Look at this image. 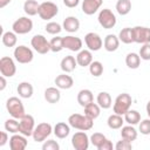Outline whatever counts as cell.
<instances>
[{
  "mask_svg": "<svg viewBox=\"0 0 150 150\" xmlns=\"http://www.w3.org/2000/svg\"><path fill=\"white\" fill-rule=\"evenodd\" d=\"M68 124L77 130L87 131L90 130L94 125V120L88 117L87 115H81V114H73L68 117Z\"/></svg>",
  "mask_w": 150,
  "mask_h": 150,
  "instance_id": "cell-1",
  "label": "cell"
},
{
  "mask_svg": "<svg viewBox=\"0 0 150 150\" xmlns=\"http://www.w3.org/2000/svg\"><path fill=\"white\" fill-rule=\"evenodd\" d=\"M6 109L9 112V115L16 120H20L21 117H23L26 115L25 112V107L22 104V101L16 97V96H12L7 100L6 102Z\"/></svg>",
  "mask_w": 150,
  "mask_h": 150,
  "instance_id": "cell-2",
  "label": "cell"
},
{
  "mask_svg": "<svg viewBox=\"0 0 150 150\" xmlns=\"http://www.w3.org/2000/svg\"><path fill=\"white\" fill-rule=\"evenodd\" d=\"M131 103H132L131 96L128 93H122L115 98V102H114V105H112V110H114L115 114L124 115L130 109Z\"/></svg>",
  "mask_w": 150,
  "mask_h": 150,
  "instance_id": "cell-3",
  "label": "cell"
},
{
  "mask_svg": "<svg viewBox=\"0 0 150 150\" xmlns=\"http://www.w3.org/2000/svg\"><path fill=\"white\" fill-rule=\"evenodd\" d=\"M98 23L104 28V29H111L115 27L117 20L115 14L109 9V8H103L100 11L98 16H97Z\"/></svg>",
  "mask_w": 150,
  "mask_h": 150,
  "instance_id": "cell-4",
  "label": "cell"
},
{
  "mask_svg": "<svg viewBox=\"0 0 150 150\" xmlns=\"http://www.w3.org/2000/svg\"><path fill=\"white\" fill-rule=\"evenodd\" d=\"M57 13H59V7L56 4L52 2V1H45V2L40 4L38 14L42 20H50L54 16H56Z\"/></svg>",
  "mask_w": 150,
  "mask_h": 150,
  "instance_id": "cell-5",
  "label": "cell"
},
{
  "mask_svg": "<svg viewBox=\"0 0 150 150\" xmlns=\"http://www.w3.org/2000/svg\"><path fill=\"white\" fill-rule=\"evenodd\" d=\"M13 55H14L15 61L19 62V63H22V64H26V63L32 62L33 61V57H34L33 50L30 48L23 46V45L15 47V49L13 52Z\"/></svg>",
  "mask_w": 150,
  "mask_h": 150,
  "instance_id": "cell-6",
  "label": "cell"
},
{
  "mask_svg": "<svg viewBox=\"0 0 150 150\" xmlns=\"http://www.w3.org/2000/svg\"><path fill=\"white\" fill-rule=\"evenodd\" d=\"M12 29L14 33H16L19 35L27 34L33 29V21L27 16H21L13 22Z\"/></svg>",
  "mask_w": 150,
  "mask_h": 150,
  "instance_id": "cell-7",
  "label": "cell"
},
{
  "mask_svg": "<svg viewBox=\"0 0 150 150\" xmlns=\"http://www.w3.org/2000/svg\"><path fill=\"white\" fill-rule=\"evenodd\" d=\"M52 131H53V128L49 123L47 122L39 123L33 131V139L35 142H43L47 139V137L50 136Z\"/></svg>",
  "mask_w": 150,
  "mask_h": 150,
  "instance_id": "cell-8",
  "label": "cell"
},
{
  "mask_svg": "<svg viewBox=\"0 0 150 150\" xmlns=\"http://www.w3.org/2000/svg\"><path fill=\"white\" fill-rule=\"evenodd\" d=\"M30 45L34 48L35 52H38L39 54H47L50 50V43L49 41L41 34H36L30 40Z\"/></svg>",
  "mask_w": 150,
  "mask_h": 150,
  "instance_id": "cell-9",
  "label": "cell"
},
{
  "mask_svg": "<svg viewBox=\"0 0 150 150\" xmlns=\"http://www.w3.org/2000/svg\"><path fill=\"white\" fill-rule=\"evenodd\" d=\"M90 138L84 131H77L71 137V145L75 150H87L89 148Z\"/></svg>",
  "mask_w": 150,
  "mask_h": 150,
  "instance_id": "cell-10",
  "label": "cell"
},
{
  "mask_svg": "<svg viewBox=\"0 0 150 150\" xmlns=\"http://www.w3.org/2000/svg\"><path fill=\"white\" fill-rule=\"evenodd\" d=\"M34 117L32 115H25L23 117H21L19 120V123H20V134H22L23 136L26 137H29V136H33V131L35 129V123H34Z\"/></svg>",
  "mask_w": 150,
  "mask_h": 150,
  "instance_id": "cell-11",
  "label": "cell"
},
{
  "mask_svg": "<svg viewBox=\"0 0 150 150\" xmlns=\"http://www.w3.org/2000/svg\"><path fill=\"white\" fill-rule=\"evenodd\" d=\"M134 42L136 43H150V28L144 26H135L132 27Z\"/></svg>",
  "mask_w": 150,
  "mask_h": 150,
  "instance_id": "cell-12",
  "label": "cell"
},
{
  "mask_svg": "<svg viewBox=\"0 0 150 150\" xmlns=\"http://www.w3.org/2000/svg\"><path fill=\"white\" fill-rule=\"evenodd\" d=\"M0 73L6 77H12L16 73V66L14 60L8 56H2L0 59Z\"/></svg>",
  "mask_w": 150,
  "mask_h": 150,
  "instance_id": "cell-13",
  "label": "cell"
},
{
  "mask_svg": "<svg viewBox=\"0 0 150 150\" xmlns=\"http://www.w3.org/2000/svg\"><path fill=\"white\" fill-rule=\"evenodd\" d=\"M84 42H86V46L88 47V49L91 50V52H97L103 46V41H102L101 36L97 33H94V32H90V33L86 34Z\"/></svg>",
  "mask_w": 150,
  "mask_h": 150,
  "instance_id": "cell-14",
  "label": "cell"
},
{
  "mask_svg": "<svg viewBox=\"0 0 150 150\" xmlns=\"http://www.w3.org/2000/svg\"><path fill=\"white\" fill-rule=\"evenodd\" d=\"M27 138L22 134H13V136L9 138V148L11 150H25L27 148Z\"/></svg>",
  "mask_w": 150,
  "mask_h": 150,
  "instance_id": "cell-15",
  "label": "cell"
},
{
  "mask_svg": "<svg viewBox=\"0 0 150 150\" xmlns=\"http://www.w3.org/2000/svg\"><path fill=\"white\" fill-rule=\"evenodd\" d=\"M82 40L77 36H73V35H68V36H63V47L71 50V52H80L82 48Z\"/></svg>",
  "mask_w": 150,
  "mask_h": 150,
  "instance_id": "cell-16",
  "label": "cell"
},
{
  "mask_svg": "<svg viewBox=\"0 0 150 150\" xmlns=\"http://www.w3.org/2000/svg\"><path fill=\"white\" fill-rule=\"evenodd\" d=\"M102 4H103V0H83L82 12L86 15H93L98 11Z\"/></svg>",
  "mask_w": 150,
  "mask_h": 150,
  "instance_id": "cell-17",
  "label": "cell"
},
{
  "mask_svg": "<svg viewBox=\"0 0 150 150\" xmlns=\"http://www.w3.org/2000/svg\"><path fill=\"white\" fill-rule=\"evenodd\" d=\"M55 84L59 89H70L74 84V80L70 75H68V73H63L60 74L55 77Z\"/></svg>",
  "mask_w": 150,
  "mask_h": 150,
  "instance_id": "cell-18",
  "label": "cell"
},
{
  "mask_svg": "<svg viewBox=\"0 0 150 150\" xmlns=\"http://www.w3.org/2000/svg\"><path fill=\"white\" fill-rule=\"evenodd\" d=\"M60 66H61V69H62L63 73H71V71L75 70V68L77 66V61L74 56L67 55L61 60Z\"/></svg>",
  "mask_w": 150,
  "mask_h": 150,
  "instance_id": "cell-19",
  "label": "cell"
},
{
  "mask_svg": "<svg viewBox=\"0 0 150 150\" xmlns=\"http://www.w3.org/2000/svg\"><path fill=\"white\" fill-rule=\"evenodd\" d=\"M62 27L66 32L68 33H75L79 30L80 28V21L75 16H67L64 20H63V23H62Z\"/></svg>",
  "mask_w": 150,
  "mask_h": 150,
  "instance_id": "cell-20",
  "label": "cell"
},
{
  "mask_svg": "<svg viewBox=\"0 0 150 150\" xmlns=\"http://www.w3.org/2000/svg\"><path fill=\"white\" fill-rule=\"evenodd\" d=\"M103 46H104V49L107 52H115V50H117V48L120 46V39H118V36H116L114 34H108L104 38Z\"/></svg>",
  "mask_w": 150,
  "mask_h": 150,
  "instance_id": "cell-21",
  "label": "cell"
},
{
  "mask_svg": "<svg viewBox=\"0 0 150 150\" xmlns=\"http://www.w3.org/2000/svg\"><path fill=\"white\" fill-rule=\"evenodd\" d=\"M76 61H77V64L79 66H81V67H88L93 62L91 50H89V49L80 50L79 54L76 55Z\"/></svg>",
  "mask_w": 150,
  "mask_h": 150,
  "instance_id": "cell-22",
  "label": "cell"
},
{
  "mask_svg": "<svg viewBox=\"0 0 150 150\" xmlns=\"http://www.w3.org/2000/svg\"><path fill=\"white\" fill-rule=\"evenodd\" d=\"M61 98V93L57 87H49L45 90V100L48 103H57Z\"/></svg>",
  "mask_w": 150,
  "mask_h": 150,
  "instance_id": "cell-23",
  "label": "cell"
},
{
  "mask_svg": "<svg viewBox=\"0 0 150 150\" xmlns=\"http://www.w3.org/2000/svg\"><path fill=\"white\" fill-rule=\"evenodd\" d=\"M53 132L57 138L63 139L70 134V125L64 123V122H59V123L55 124V127L53 129Z\"/></svg>",
  "mask_w": 150,
  "mask_h": 150,
  "instance_id": "cell-24",
  "label": "cell"
},
{
  "mask_svg": "<svg viewBox=\"0 0 150 150\" xmlns=\"http://www.w3.org/2000/svg\"><path fill=\"white\" fill-rule=\"evenodd\" d=\"M77 102L83 108L86 105H88L89 103L94 102V95H93L91 90H89V89H82V90H80L79 94H77Z\"/></svg>",
  "mask_w": 150,
  "mask_h": 150,
  "instance_id": "cell-25",
  "label": "cell"
},
{
  "mask_svg": "<svg viewBox=\"0 0 150 150\" xmlns=\"http://www.w3.org/2000/svg\"><path fill=\"white\" fill-rule=\"evenodd\" d=\"M16 91L21 98H29V97H32L34 89L29 82H21V83H19Z\"/></svg>",
  "mask_w": 150,
  "mask_h": 150,
  "instance_id": "cell-26",
  "label": "cell"
},
{
  "mask_svg": "<svg viewBox=\"0 0 150 150\" xmlns=\"http://www.w3.org/2000/svg\"><path fill=\"white\" fill-rule=\"evenodd\" d=\"M96 102L97 104L101 107V109H109L112 104V100L109 93L107 91H101L98 93L97 97H96Z\"/></svg>",
  "mask_w": 150,
  "mask_h": 150,
  "instance_id": "cell-27",
  "label": "cell"
},
{
  "mask_svg": "<svg viewBox=\"0 0 150 150\" xmlns=\"http://www.w3.org/2000/svg\"><path fill=\"white\" fill-rule=\"evenodd\" d=\"M123 123H124V118L122 117V115H118V114H112L108 117L107 120V124L110 129H121L123 127Z\"/></svg>",
  "mask_w": 150,
  "mask_h": 150,
  "instance_id": "cell-28",
  "label": "cell"
},
{
  "mask_svg": "<svg viewBox=\"0 0 150 150\" xmlns=\"http://www.w3.org/2000/svg\"><path fill=\"white\" fill-rule=\"evenodd\" d=\"M121 137L127 139V141L132 142V141H135L137 138V130L131 124L122 127V129H121Z\"/></svg>",
  "mask_w": 150,
  "mask_h": 150,
  "instance_id": "cell-29",
  "label": "cell"
},
{
  "mask_svg": "<svg viewBox=\"0 0 150 150\" xmlns=\"http://www.w3.org/2000/svg\"><path fill=\"white\" fill-rule=\"evenodd\" d=\"M39 7H40V4L36 0H26L23 4V11L29 16L36 15L39 13Z\"/></svg>",
  "mask_w": 150,
  "mask_h": 150,
  "instance_id": "cell-30",
  "label": "cell"
},
{
  "mask_svg": "<svg viewBox=\"0 0 150 150\" xmlns=\"http://www.w3.org/2000/svg\"><path fill=\"white\" fill-rule=\"evenodd\" d=\"M100 112H101V107L97 104V103H89L88 105L84 107V115H87L88 117L95 120L100 116Z\"/></svg>",
  "mask_w": 150,
  "mask_h": 150,
  "instance_id": "cell-31",
  "label": "cell"
},
{
  "mask_svg": "<svg viewBox=\"0 0 150 150\" xmlns=\"http://www.w3.org/2000/svg\"><path fill=\"white\" fill-rule=\"evenodd\" d=\"M124 121L128 123V124H131V125H136L141 122V114L137 111V110H134V109H129L125 114H124Z\"/></svg>",
  "mask_w": 150,
  "mask_h": 150,
  "instance_id": "cell-32",
  "label": "cell"
},
{
  "mask_svg": "<svg viewBox=\"0 0 150 150\" xmlns=\"http://www.w3.org/2000/svg\"><path fill=\"white\" fill-rule=\"evenodd\" d=\"M125 64L130 69H137L139 67V64H141V56H139V54L129 53L125 56Z\"/></svg>",
  "mask_w": 150,
  "mask_h": 150,
  "instance_id": "cell-33",
  "label": "cell"
},
{
  "mask_svg": "<svg viewBox=\"0 0 150 150\" xmlns=\"http://www.w3.org/2000/svg\"><path fill=\"white\" fill-rule=\"evenodd\" d=\"M118 39L120 41H122L123 43H132L134 42V34H132V28L130 27H125L123 29L120 30L118 33Z\"/></svg>",
  "mask_w": 150,
  "mask_h": 150,
  "instance_id": "cell-34",
  "label": "cell"
},
{
  "mask_svg": "<svg viewBox=\"0 0 150 150\" xmlns=\"http://www.w3.org/2000/svg\"><path fill=\"white\" fill-rule=\"evenodd\" d=\"M116 11L120 15H127L131 11V1L130 0H117Z\"/></svg>",
  "mask_w": 150,
  "mask_h": 150,
  "instance_id": "cell-35",
  "label": "cell"
},
{
  "mask_svg": "<svg viewBox=\"0 0 150 150\" xmlns=\"http://www.w3.org/2000/svg\"><path fill=\"white\" fill-rule=\"evenodd\" d=\"M16 33L14 32H5L2 34V43L4 46L11 48V47H14L16 45V41H18V38H16Z\"/></svg>",
  "mask_w": 150,
  "mask_h": 150,
  "instance_id": "cell-36",
  "label": "cell"
},
{
  "mask_svg": "<svg viewBox=\"0 0 150 150\" xmlns=\"http://www.w3.org/2000/svg\"><path fill=\"white\" fill-rule=\"evenodd\" d=\"M5 129L6 131L11 132V134H16L20 131V123L16 118L12 117V118H8L6 122H5Z\"/></svg>",
  "mask_w": 150,
  "mask_h": 150,
  "instance_id": "cell-37",
  "label": "cell"
},
{
  "mask_svg": "<svg viewBox=\"0 0 150 150\" xmlns=\"http://www.w3.org/2000/svg\"><path fill=\"white\" fill-rule=\"evenodd\" d=\"M49 43H50V50L54 52V53H59V52H61L64 48L63 47V38L62 36H55V38H53L49 41Z\"/></svg>",
  "mask_w": 150,
  "mask_h": 150,
  "instance_id": "cell-38",
  "label": "cell"
},
{
  "mask_svg": "<svg viewBox=\"0 0 150 150\" xmlns=\"http://www.w3.org/2000/svg\"><path fill=\"white\" fill-rule=\"evenodd\" d=\"M89 71L94 77H98L103 74V64L100 61H93L89 64Z\"/></svg>",
  "mask_w": 150,
  "mask_h": 150,
  "instance_id": "cell-39",
  "label": "cell"
},
{
  "mask_svg": "<svg viewBox=\"0 0 150 150\" xmlns=\"http://www.w3.org/2000/svg\"><path fill=\"white\" fill-rule=\"evenodd\" d=\"M62 28H63V27H62L60 23L54 22V21L48 22V23L46 25V27H45L46 32H47L48 34H52V35H56V34H59V33L62 30Z\"/></svg>",
  "mask_w": 150,
  "mask_h": 150,
  "instance_id": "cell-40",
  "label": "cell"
},
{
  "mask_svg": "<svg viewBox=\"0 0 150 150\" xmlns=\"http://www.w3.org/2000/svg\"><path fill=\"white\" fill-rule=\"evenodd\" d=\"M105 139H107V137H105L103 134H101V132H94V134L90 136V143H91L94 146H96V148H98Z\"/></svg>",
  "mask_w": 150,
  "mask_h": 150,
  "instance_id": "cell-41",
  "label": "cell"
},
{
  "mask_svg": "<svg viewBox=\"0 0 150 150\" xmlns=\"http://www.w3.org/2000/svg\"><path fill=\"white\" fill-rule=\"evenodd\" d=\"M139 56L141 60L149 61L150 60V43H144L139 49Z\"/></svg>",
  "mask_w": 150,
  "mask_h": 150,
  "instance_id": "cell-42",
  "label": "cell"
},
{
  "mask_svg": "<svg viewBox=\"0 0 150 150\" xmlns=\"http://www.w3.org/2000/svg\"><path fill=\"white\" fill-rule=\"evenodd\" d=\"M116 150H131L132 149V144L130 141H127L124 138H122L121 141H118L115 145Z\"/></svg>",
  "mask_w": 150,
  "mask_h": 150,
  "instance_id": "cell-43",
  "label": "cell"
},
{
  "mask_svg": "<svg viewBox=\"0 0 150 150\" xmlns=\"http://www.w3.org/2000/svg\"><path fill=\"white\" fill-rule=\"evenodd\" d=\"M138 129H139V132L142 135H150V118L141 121Z\"/></svg>",
  "mask_w": 150,
  "mask_h": 150,
  "instance_id": "cell-44",
  "label": "cell"
},
{
  "mask_svg": "<svg viewBox=\"0 0 150 150\" xmlns=\"http://www.w3.org/2000/svg\"><path fill=\"white\" fill-rule=\"evenodd\" d=\"M42 149L43 150H59L60 149V145L54 139H48L43 144H42Z\"/></svg>",
  "mask_w": 150,
  "mask_h": 150,
  "instance_id": "cell-45",
  "label": "cell"
},
{
  "mask_svg": "<svg viewBox=\"0 0 150 150\" xmlns=\"http://www.w3.org/2000/svg\"><path fill=\"white\" fill-rule=\"evenodd\" d=\"M112 148H114V145H112V142L111 141H109L108 138L97 148L98 150H112Z\"/></svg>",
  "mask_w": 150,
  "mask_h": 150,
  "instance_id": "cell-46",
  "label": "cell"
},
{
  "mask_svg": "<svg viewBox=\"0 0 150 150\" xmlns=\"http://www.w3.org/2000/svg\"><path fill=\"white\" fill-rule=\"evenodd\" d=\"M63 4L68 8H74L80 4V0H63Z\"/></svg>",
  "mask_w": 150,
  "mask_h": 150,
  "instance_id": "cell-47",
  "label": "cell"
},
{
  "mask_svg": "<svg viewBox=\"0 0 150 150\" xmlns=\"http://www.w3.org/2000/svg\"><path fill=\"white\" fill-rule=\"evenodd\" d=\"M8 141V135L6 131H1L0 132V146H4Z\"/></svg>",
  "mask_w": 150,
  "mask_h": 150,
  "instance_id": "cell-48",
  "label": "cell"
},
{
  "mask_svg": "<svg viewBox=\"0 0 150 150\" xmlns=\"http://www.w3.org/2000/svg\"><path fill=\"white\" fill-rule=\"evenodd\" d=\"M6 76H4V75H1V77H0V82H1V86H0V90H4L5 88H6V84H7V82H6V79H5Z\"/></svg>",
  "mask_w": 150,
  "mask_h": 150,
  "instance_id": "cell-49",
  "label": "cell"
},
{
  "mask_svg": "<svg viewBox=\"0 0 150 150\" xmlns=\"http://www.w3.org/2000/svg\"><path fill=\"white\" fill-rule=\"evenodd\" d=\"M12 0H0V8H4V7H6L9 2H11Z\"/></svg>",
  "mask_w": 150,
  "mask_h": 150,
  "instance_id": "cell-50",
  "label": "cell"
},
{
  "mask_svg": "<svg viewBox=\"0 0 150 150\" xmlns=\"http://www.w3.org/2000/svg\"><path fill=\"white\" fill-rule=\"evenodd\" d=\"M145 109H146V114H148V117L150 118V101L146 103V107H145Z\"/></svg>",
  "mask_w": 150,
  "mask_h": 150,
  "instance_id": "cell-51",
  "label": "cell"
}]
</instances>
